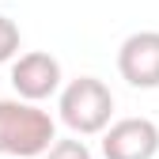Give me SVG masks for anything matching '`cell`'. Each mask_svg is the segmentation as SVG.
<instances>
[{"mask_svg":"<svg viewBox=\"0 0 159 159\" xmlns=\"http://www.w3.org/2000/svg\"><path fill=\"white\" fill-rule=\"evenodd\" d=\"M57 140L53 117L27 98H0V155L34 159Z\"/></svg>","mask_w":159,"mask_h":159,"instance_id":"cell-1","label":"cell"},{"mask_svg":"<svg viewBox=\"0 0 159 159\" xmlns=\"http://www.w3.org/2000/svg\"><path fill=\"white\" fill-rule=\"evenodd\" d=\"M114 117V95L102 80L80 76L61 91V121L76 136H95L110 125Z\"/></svg>","mask_w":159,"mask_h":159,"instance_id":"cell-2","label":"cell"},{"mask_svg":"<svg viewBox=\"0 0 159 159\" xmlns=\"http://www.w3.org/2000/svg\"><path fill=\"white\" fill-rule=\"evenodd\" d=\"M46 159H95L84 140H53L46 148Z\"/></svg>","mask_w":159,"mask_h":159,"instance_id":"cell-6","label":"cell"},{"mask_svg":"<svg viewBox=\"0 0 159 159\" xmlns=\"http://www.w3.org/2000/svg\"><path fill=\"white\" fill-rule=\"evenodd\" d=\"M11 87L27 102H42V98L57 95V87H61V61L53 53H42V49L23 53L11 65Z\"/></svg>","mask_w":159,"mask_h":159,"instance_id":"cell-5","label":"cell"},{"mask_svg":"<svg viewBox=\"0 0 159 159\" xmlns=\"http://www.w3.org/2000/svg\"><path fill=\"white\" fill-rule=\"evenodd\" d=\"M159 152V129L148 117H121L102 129L106 159H152Z\"/></svg>","mask_w":159,"mask_h":159,"instance_id":"cell-3","label":"cell"},{"mask_svg":"<svg viewBox=\"0 0 159 159\" xmlns=\"http://www.w3.org/2000/svg\"><path fill=\"white\" fill-rule=\"evenodd\" d=\"M117 72L133 87H159V30L129 34L117 49Z\"/></svg>","mask_w":159,"mask_h":159,"instance_id":"cell-4","label":"cell"},{"mask_svg":"<svg viewBox=\"0 0 159 159\" xmlns=\"http://www.w3.org/2000/svg\"><path fill=\"white\" fill-rule=\"evenodd\" d=\"M15 53H19V27L11 23L8 15H0V65L11 61Z\"/></svg>","mask_w":159,"mask_h":159,"instance_id":"cell-7","label":"cell"}]
</instances>
